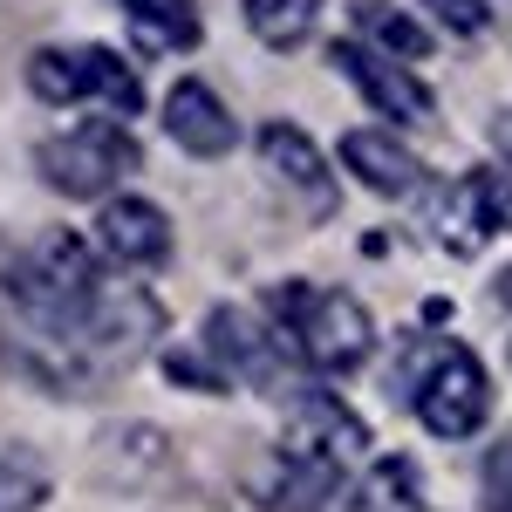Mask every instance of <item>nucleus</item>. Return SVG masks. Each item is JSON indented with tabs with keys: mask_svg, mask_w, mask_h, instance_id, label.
Returning <instances> with one entry per match:
<instances>
[{
	"mask_svg": "<svg viewBox=\"0 0 512 512\" xmlns=\"http://www.w3.org/2000/svg\"><path fill=\"white\" fill-rule=\"evenodd\" d=\"M267 308H274V328L294 342V355L315 369V376H349V369H362L369 362V349H376V321H369V308L355 301V294H342V287H274L267 294Z\"/></svg>",
	"mask_w": 512,
	"mask_h": 512,
	"instance_id": "obj_1",
	"label": "nucleus"
},
{
	"mask_svg": "<svg viewBox=\"0 0 512 512\" xmlns=\"http://www.w3.org/2000/svg\"><path fill=\"white\" fill-rule=\"evenodd\" d=\"M410 410L417 424L444 444L472 437L492 417V383H485V362L465 342H431V349L410 355Z\"/></svg>",
	"mask_w": 512,
	"mask_h": 512,
	"instance_id": "obj_2",
	"label": "nucleus"
},
{
	"mask_svg": "<svg viewBox=\"0 0 512 512\" xmlns=\"http://www.w3.org/2000/svg\"><path fill=\"white\" fill-rule=\"evenodd\" d=\"M69 335L96 355V369H103V376H117L123 362H137V355L158 349L164 308H158V294H151V287H137V280H123L117 267H110V274H103V287L82 301V315H76V328H69Z\"/></svg>",
	"mask_w": 512,
	"mask_h": 512,
	"instance_id": "obj_3",
	"label": "nucleus"
},
{
	"mask_svg": "<svg viewBox=\"0 0 512 512\" xmlns=\"http://www.w3.org/2000/svg\"><path fill=\"white\" fill-rule=\"evenodd\" d=\"M35 164L62 198H117V185L144 164V151L130 144V130H117V123H76V130L48 137L35 151Z\"/></svg>",
	"mask_w": 512,
	"mask_h": 512,
	"instance_id": "obj_4",
	"label": "nucleus"
},
{
	"mask_svg": "<svg viewBox=\"0 0 512 512\" xmlns=\"http://www.w3.org/2000/svg\"><path fill=\"white\" fill-rule=\"evenodd\" d=\"M0 362L14 376H28L35 390L48 396H96L110 376L96 369V355L82 349L69 328H48V321H28L14 308H0Z\"/></svg>",
	"mask_w": 512,
	"mask_h": 512,
	"instance_id": "obj_5",
	"label": "nucleus"
},
{
	"mask_svg": "<svg viewBox=\"0 0 512 512\" xmlns=\"http://www.w3.org/2000/svg\"><path fill=\"white\" fill-rule=\"evenodd\" d=\"M28 89H35L41 103H110V110H137L144 103V89H137V69L117 62L110 48H96V41H76V48H41L35 62H28Z\"/></svg>",
	"mask_w": 512,
	"mask_h": 512,
	"instance_id": "obj_6",
	"label": "nucleus"
},
{
	"mask_svg": "<svg viewBox=\"0 0 512 512\" xmlns=\"http://www.w3.org/2000/svg\"><path fill=\"white\" fill-rule=\"evenodd\" d=\"M205 349L219 355V376H226V383H246V390H260V396H294L287 369H294L301 355H294V342L280 335L274 321L246 315V308H212Z\"/></svg>",
	"mask_w": 512,
	"mask_h": 512,
	"instance_id": "obj_7",
	"label": "nucleus"
},
{
	"mask_svg": "<svg viewBox=\"0 0 512 512\" xmlns=\"http://www.w3.org/2000/svg\"><path fill=\"white\" fill-rule=\"evenodd\" d=\"M89 472L110 492H158L164 478H178V444L144 424V417H123V424H103L96 444H89Z\"/></svg>",
	"mask_w": 512,
	"mask_h": 512,
	"instance_id": "obj_8",
	"label": "nucleus"
},
{
	"mask_svg": "<svg viewBox=\"0 0 512 512\" xmlns=\"http://www.w3.org/2000/svg\"><path fill=\"white\" fill-rule=\"evenodd\" d=\"M280 451L355 465V458L369 451V424L355 417L349 403H335L328 390H294L287 396V437H280Z\"/></svg>",
	"mask_w": 512,
	"mask_h": 512,
	"instance_id": "obj_9",
	"label": "nucleus"
},
{
	"mask_svg": "<svg viewBox=\"0 0 512 512\" xmlns=\"http://www.w3.org/2000/svg\"><path fill=\"white\" fill-rule=\"evenodd\" d=\"M274 499L280 512H369V478H355V465L335 458H301V451H280L274 458Z\"/></svg>",
	"mask_w": 512,
	"mask_h": 512,
	"instance_id": "obj_10",
	"label": "nucleus"
},
{
	"mask_svg": "<svg viewBox=\"0 0 512 512\" xmlns=\"http://www.w3.org/2000/svg\"><path fill=\"white\" fill-rule=\"evenodd\" d=\"M335 69L355 82V96H362V103H376L390 123H431V117H437L431 89L410 76L403 62L376 55L369 41H335Z\"/></svg>",
	"mask_w": 512,
	"mask_h": 512,
	"instance_id": "obj_11",
	"label": "nucleus"
},
{
	"mask_svg": "<svg viewBox=\"0 0 512 512\" xmlns=\"http://www.w3.org/2000/svg\"><path fill=\"white\" fill-rule=\"evenodd\" d=\"M96 253L110 267H164L171 260V219H164L151 198H110L96 212Z\"/></svg>",
	"mask_w": 512,
	"mask_h": 512,
	"instance_id": "obj_12",
	"label": "nucleus"
},
{
	"mask_svg": "<svg viewBox=\"0 0 512 512\" xmlns=\"http://www.w3.org/2000/svg\"><path fill=\"white\" fill-rule=\"evenodd\" d=\"M164 130H171V144L178 151H192V158H226L239 137L233 110H226V96H212V82H171V96H164Z\"/></svg>",
	"mask_w": 512,
	"mask_h": 512,
	"instance_id": "obj_13",
	"label": "nucleus"
},
{
	"mask_svg": "<svg viewBox=\"0 0 512 512\" xmlns=\"http://www.w3.org/2000/svg\"><path fill=\"white\" fill-rule=\"evenodd\" d=\"M260 164H267V178H274L280 192L308 198V212H328V185H335V171L328 158L315 151V137L308 130H294V123H260Z\"/></svg>",
	"mask_w": 512,
	"mask_h": 512,
	"instance_id": "obj_14",
	"label": "nucleus"
},
{
	"mask_svg": "<svg viewBox=\"0 0 512 512\" xmlns=\"http://www.w3.org/2000/svg\"><path fill=\"white\" fill-rule=\"evenodd\" d=\"M424 219H431L437 246H451V253H465V260H472L478 246L499 233V226H492V198H485V171H465L458 185H444V192L431 198V212H424Z\"/></svg>",
	"mask_w": 512,
	"mask_h": 512,
	"instance_id": "obj_15",
	"label": "nucleus"
},
{
	"mask_svg": "<svg viewBox=\"0 0 512 512\" xmlns=\"http://www.w3.org/2000/svg\"><path fill=\"white\" fill-rule=\"evenodd\" d=\"M342 164H349L369 192H390V198L424 185V164H417V151H403L390 130H349V137H342Z\"/></svg>",
	"mask_w": 512,
	"mask_h": 512,
	"instance_id": "obj_16",
	"label": "nucleus"
},
{
	"mask_svg": "<svg viewBox=\"0 0 512 512\" xmlns=\"http://www.w3.org/2000/svg\"><path fill=\"white\" fill-rule=\"evenodd\" d=\"M355 35L369 41L376 55H390V62H424L431 55V35L403 14V7H390V0H355Z\"/></svg>",
	"mask_w": 512,
	"mask_h": 512,
	"instance_id": "obj_17",
	"label": "nucleus"
},
{
	"mask_svg": "<svg viewBox=\"0 0 512 512\" xmlns=\"http://www.w3.org/2000/svg\"><path fill=\"white\" fill-rule=\"evenodd\" d=\"M123 14H130V28H137V41L144 48H198V7L192 0H123Z\"/></svg>",
	"mask_w": 512,
	"mask_h": 512,
	"instance_id": "obj_18",
	"label": "nucleus"
},
{
	"mask_svg": "<svg viewBox=\"0 0 512 512\" xmlns=\"http://www.w3.org/2000/svg\"><path fill=\"white\" fill-rule=\"evenodd\" d=\"M321 21V0H246V28L267 41V48H301Z\"/></svg>",
	"mask_w": 512,
	"mask_h": 512,
	"instance_id": "obj_19",
	"label": "nucleus"
},
{
	"mask_svg": "<svg viewBox=\"0 0 512 512\" xmlns=\"http://www.w3.org/2000/svg\"><path fill=\"white\" fill-rule=\"evenodd\" d=\"M48 499V465L28 444H0V512H35Z\"/></svg>",
	"mask_w": 512,
	"mask_h": 512,
	"instance_id": "obj_20",
	"label": "nucleus"
},
{
	"mask_svg": "<svg viewBox=\"0 0 512 512\" xmlns=\"http://www.w3.org/2000/svg\"><path fill=\"white\" fill-rule=\"evenodd\" d=\"M369 512H431L424 492H417V465L410 458L376 465V478H369Z\"/></svg>",
	"mask_w": 512,
	"mask_h": 512,
	"instance_id": "obj_21",
	"label": "nucleus"
},
{
	"mask_svg": "<svg viewBox=\"0 0 512 512\" xmlns=\"http://www.w3.org/2000/svg\"><path fill=\"white\" fill-rule=\"evenodd\" d=\"M485 485H478V499H485V512H512V431H499V444L485 451Z\"/></svg>",
	"mask_w": 512,
	"mask_h": 512,
	"instance_id": "obj_22",
	"label": "nucleus"
},
{
	"mask_svg": "<svg viewBox=\"0 0 512 512\" xmlns=\"http://www.w3.org/2000/svg\"><path fill=\"white\" fill-rule=\"evenodd\" d=\"M424 14L444 35H485L492 28V0H424Z\"/></svg>",
	"mask_w": 512,
	"mask_h": 512,
	"instance_id": "obj_23",
	"label": "nucleus"
},
{
	"mask_svg": "<svg viewBox=\"0 0 512 512\" xmlns=\"http://www.w3.org/2000/svg\"><path fill=\"white\" fill-rule=\"evenodd\" d=\"M485 198H492V226H506L512 233V164H485Z\"/></svg>",
	"mask_w": 512,
	"mask_h": 512,
	"instance_id": "obj_24",
	"label": "nucleus"
},
{
	"mask_svg": "<svg viewBox=\"0 0 512 512\" xmlns=\"http://www.w3.org/2000/svg\"><path fill=\"white\" fill-rule=\"evenodd\" d=\"M492 151H499V164H512V110L492 117Z\"/></svg>",
	"mask_w": 512,
	"mask_h": 512,
	"instance_id": "obj_25",
	"label": "nucleus"
}]
</instances>
